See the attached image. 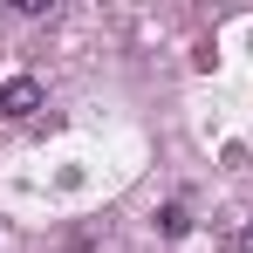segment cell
I'll return each mask as SVG.
<instances>
[{
  "label": "cell",
  "instance_id": "1",
  "mask_svg": "<svg viewBox=\"0 0 253 253\" xmlns=\"http://www.w3.org/2000/svg\"><path fill=\"white\" fill-rule=\"evenodd\" d=\"M0 117H7V124H35V117H42V83H35V76H7V83H0Z\"/></svg>",
  "mask_w": 253,
  "mask_h": 253
},
{
  "label": "cell",
  "instance_id": "2",
  "mask_svg": "<svg viewBox=\"0 0 253 253\" xmlns=\"http://www.w3.org/2000/svg\"><path fill=\"white\" fill-rule=\"evenodd\" d=\"M158 233H165V240H185V233H192V212H185L178 199H171V206L158 212Z\"/></svg>",
  "mask_w": 253,
  "mask_h": 253
}]
</instances>
